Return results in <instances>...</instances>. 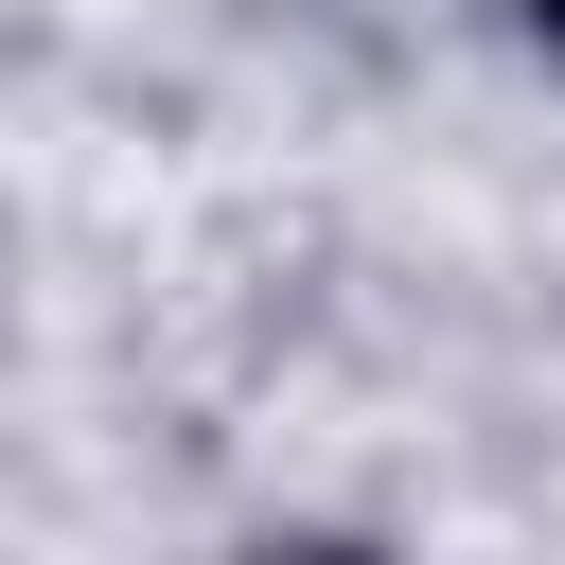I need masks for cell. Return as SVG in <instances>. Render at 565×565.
I'll return each mask as SVG.
<instances>
[{
    "label": "cell",
    "instance_id": "6da1fadb",
    "mask_svg": "<svg viewBox=\"0 0 565 565\" xmlns=\"http://www.w3.org/2000/svg\"><path fill=\"white\" fill-rule=\"evenodd\" d=\"M530 18H547V35H565V0H530Z\"/></svg>",
    "mask_w": 565,
    "mask_h": 565
}]
</instances>
